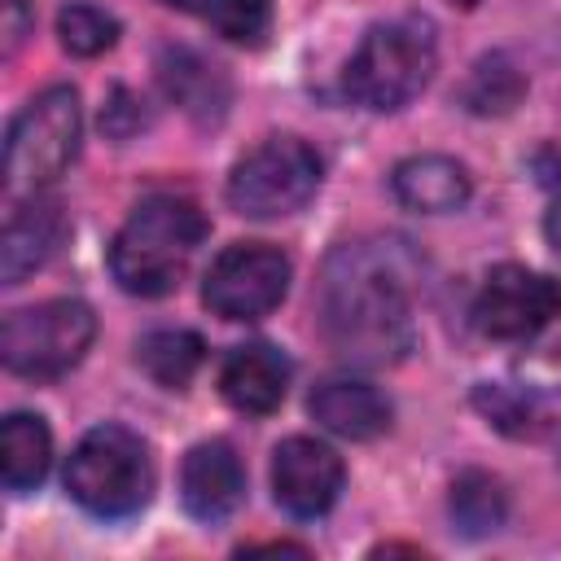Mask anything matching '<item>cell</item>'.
<instances>
[{"label": "cell", "mask_w": 561, "mask_h": 561, "mask_svg": "<svg viewBox=\"0 0 561 561\" xmlns=\"http://www.w3.org/2000/svg\"><path fill=\"white\" fill-rule=\"evenodd\" d=\"M53 465V434L35 412H9L0 425V478L9 491H35Z\"/></svg>", "instance_id": "2e32d148"}, {"label": "cell", "mask_w": 561, "mask_h": 561, "mask_svg": "<svg viewBox=\"0 0 561 561\" xmlns=\"http://www.w3.org/2000/svg\"><path fill=\"white\" fill-rule=\"evenodd\" d=\"M66 491L92 517H131L153 495L149 447L123 425L88 430L66 460Z\"/></svg>", "instance_id": "3957f363"}, {"label": "cell", "mask_w": 561, "mask_h": 561, "mask_svg": "<svg viewBox=\"0 0 561 561\" xmlns=\"http://www.w3.org/2000/svg\"><path fill=\"white\" fill-rule=\"evenodd\" d=\"M210 22L224 39L259 48L272 31V0H210Z\"/></svg>", "instance_id": "7402d4cb"}, {"label": "cell", "mask_w": 561, "mask_h": 561, "mask_svg": "<svg viewBox=\"0 0 561 561\" xmlns=\"http://www.w3.org/2000/svg\"><path fill=\"white\" fill-rule=\"evenodd\" d=\"M202 237H206V215L188 197L153 193L114 232L110 276L118 280V289L136 298H162L184 280Z\"/></svg>", "instance_id": "7a4b0ae2"}, {"label": "cell", "mask_w": 561, "mask_h": 561, "mask_svg": "<svg viewBox=\"0 0 561 561\" xmlns=\"http://www.w3.org/2000/svg\"><path fill=\"white\" fill-rule=\"evenodd\" d=\"M543 232H548V245L561 254V202L548 210V219H543Z\"/></svg>", "instance_id": "d4e9b609"}, {"label": "cell", "mask_w": 561, "mask_h": 561, "mask_svg": "<svg viewBox=\"0 0 561 561\" xmlns=\"http://www.w3.org/2000/svg\"><path fill=\"white\" fill-rule=\"evenodd\" d=\"M320 324L337 355L359 364H386L408 351V276L390 241H355L324 263Z\"/></svg>", "instance_id": "6da1fadb"}, {"label": "cell", "mask_w": 561, "mask_h": 561, "mask_svg": "<svg viewBox=\"0 0 561 561\" xmlns=\"http://www.w3.org/2000/svg\"><path fill=\"white\" fill-rule=\"evenodd\" d=\"M219 390L237 412L267 416L280 408V399L289 390V359L267 342L232 346L219 368Z\"/></svg>", "instance_id": "4fadbf2b"}, {"label": "cell", "mask_w": 561, "mask_h": 561, "mask_svg": "<svg viewBox=\"0 0 561 561\" xmlns=\"http://www.w3.org/2000/svg\"><path fill=\"white\" fill-rule=\"evenodd\" d=\"M320 188V158L298 136H267L228 175V206L245 219H280L311 202Z\"/></svg>", "instance_id": "52a82bcc"}, {"label": "cell", "mask_w": 561, "mask_h": 561, "mask_svg": "<svg viewBox=\"0 0 561 561\" xmlns=\"http://www.w3.org/2000/svg\"><path fill=\"white\" fill-rule=\"evenodd\" d=\"M289 259L267 241H232L215 254L202 302L224 320H259L272 307H280L289 289Z\"/></svg>", "instance_id": "ba28073f"}, {"label": "cell", "mask_w": 561, "mask_h": 561, "mask_svg": "<svg viewBox=\"0 0 561 561\" xmlns=\"http://www.w3.org/2000/svg\"><path fill=\"white\" fill-rule=\"evenodd\" d=\"M162 4H171V9H184V13H202V9H210V0H162Z\"/></svg>", "instance_id": "484cf974"}, {"label": "cell", "mask_w": 561, "mask_h": 561, "mask_svg": "<svg viewBox=\"0 0 561 561\" xmlns=\"http://www.w3.org/2000/svg\"><path fill=\"white\" fill-rule=\"evenodd\" d=\"M158 70H162L167 92H171L188 114H197V118H219V114H224L228 88H224V79H219V70H215L210 61H202V57L188 53V48H167L162 61H158Z\"/></svg>", "instance_id": "e0dca14e"}, {"label": "cell", "mask_w": 561, "mask_h": 561, "mask_svg": "<svg viewBox=\"0 0 561 561\" xmlns=\"http://www.w3.org/2000/svg\"><path fill=\"white\" fill-rule=\"evenodd\" d=\"M57 39H61V48L75 53V57H101V53L114 48L118 22H114V13H105V9L79 0V4H66V9L57 13Z\"/></svg>", "instance_id": "44dd1931"}, {"label": "cell", "mask_w": 561, "mask_h": 561, "mask_svg": "<svg viewBox=\"0 0 561 561\" xmlns=\"http://www.w3.org/2000/svg\"><path fill=\"white\" fill-rule=\"evenodd\" d=\"M206 359V342L193 329H153L136 346V364L167 390H180L193 381V373Z\"/></svg>", "instance_id": "ac0fdd59"}, {"label": "cell", "mask_w": 561, "mask_h": 561, "mask_svg": "<svg viewBox=\"0 0 561 561\" xmlns=\"http://www.w3.org/2000/svg\"><path fill=\"white\" fill-rule=\"evenodd\" d=\"M557 311H561V285L522 263L491 267V276L473 298V324L482 337L495 342H526L543 333Z\"/></svg>", "instance_id": "9c48e42d"}, {"label": "cell", "mask_w": 561, "mask_h": 561, "mask_svg": "<svg viewBox=\"0 0 561 561\" xmlns=\"http://www.w3.org/2000/svg\"><path fill=\"white\" fill-rule=\"evenodd\" d=\"M4 18H9L4 31H9V53H13L18 39H22V26H26V22H22V0H9V4H4Z\"/></svg>", "instance_id": "cb8c5ba5"}, {"label": "cell", "mask_w": 561, "mask_h": 561, "mask_svg": "<svg viewBox=\"0 0 561 561\" xmlns=\"http://www.w3.org/2000/svg\"><path fill=\"white\" fill-rule=\"evenodd\" d=\"M245 495V469L224 438L197 443L180 465V500L197 522H224Z\"/></svg>", "instance_id": "7c38bea8"}, {"label": "cell", "mask_w": 561, "mask_h": 561, "mask_svg": "<svg viewBox=\"0 0 561 561\" xmlns=\"http://www.w3.org/2000/svg\"><path fill=\"white\" fill-rule=\"evenodd\" d=\"M79 136H83V114H79L75 88L57 83V88H44L39 96H31L4 140L9 188L39 193L44 184H53L75 162Z\"/></svg>", "instance_id": "5b68a950"}, {"label": "cell", "mask_w": 561, "mask_h": 561, "mask_svg": "<svg viewBox=\"0 0 561 561\" xmlns=\"http://www.w3.org/2000/svg\"><path fill=\"white\" fill-rule=\"evenodd\" d=\"M522 92H526L522 70H517L508 57L491 53V57H482V61L469 70L460 96H465V105H469L473 114H508V110L522 101Z\"/></svg>", "instance_id": "ffe728a7"}, {"label": "cell", "mask_w": 561, "mask_h": 561, "mask_svg": "<svg viewBox=\"0 0 561 561\" xmlns=\"http://www.w3.org/2000/svg\"><path fill=\"white\" fill-rule=\"evenodd\" d=\"M96 337V316L79 298H48L22 311H9L0 324V359L18 377H61L70 373Z\"/></svg>", "instance_id": "8992f818"}, {"label": "cell", "mask_w": 561, "mask_h": 561, "mask_svg": "<svg viewBox=\"0 0 561 561\" xmlns=\"http://www.w3.org/2000/svg\"><path fill=\"white\" fill-rule=\"evenodd\" d=\"M307 408H311V416H316L329 434L355 438V443L377 438V434L390 425V399H386L377 386L359 381V377H329V381H320V386L311 390Z\"/></svg>", "instance_id": "5bb4252c"}, {"label": "cell", "mask_w": 561, "mask_h": 561, "mask_svg": "<svg viewBox=\"0 0 561 561\" xmlns=\"http://www.w3.org/2000/svg\"><path fill=\"white\" fill-rule=\"evenodd\" d=\"M451 522L460 526V535L469 539H482V535H495L508 517V495H504V482L482 473V469H465L456 482H451Z\"/></svg>", "instance_id": "d6986e66"}, {"label": "cell", "mask_w": 561, "mask_h": 561, "mask_svg": "<svg viewBox=\"0 0 561 561\" xmlns=\"http://www.w3.org/2000/svg\"><path fill=\"white\" fill-rule=\"evenodd\" d=\"M70 237V219L61 210L57 197L31 193L22 206H13V215L4 219V237H0V280L4 285H22L31 272H39L61 241Z\"/></svg>", "instance_id": "8fae6325"}, {"label": "cell", "mask_w": 561, "mask_h": 561, "mask_svg": "<svg viewBox=\"0 0 561 561\" xmlns=\"http://www.w3.org/2000/svg\"><path fill=\"white\" fill-rule=\"evenodd\" d=\"M434 66H438V53L425 22H412V18L377 22L364 31L359 48L346 61V92L377 114L403 110L430 83Z\"/></svg>", "instance_id": "277c9868"}, {"label": "cell", "mask_w": 561, "mask_h": 561, "mask_svg": "<svg viewBox=\"0 0 561 561\" xmlns=\"http://www.w3.org/2000/svg\"><path fill=\"white\" fill-rule=\"evenodd\" d=\"M478 408L500 425V430H513V434H530L535 425V412H530V403L522 399V394H508L504 386H482L478 390Z\"/></svg>", "instance_id": "603a6c76"}, {"label": "cell", "mask_w": 561, "mask_h": 561, "mask_svg": "<svg viewBox=\"0 0 561 561\" xmlns=\"http://www.w3.org/2000/svg\"><path fill=\"white\" fill-rule=\"evenodd\" d=\"M390 188L399 197V206L408 210H421V215H447V210H460L469 202V171L447 158V153H416V158H403L394 171H390Z\"/></svg>", "instance_id": "9a60e30c"}, {"label": "cell", "mask_w": 561, "mask_h": 561, "mask_svg": "<svg viewBox=\"0 0 561 561\" xmlns=\"http://www.w3.org/2000/svg\"><path fill=\"white\" fill-rule=\"evenodd\" d=\"M342 482H346L342 456L320 438L294 434L272 451V495L289 517L329 513Z\"/></svg>", "instance_id": "30bf717a"}]
</instances>
